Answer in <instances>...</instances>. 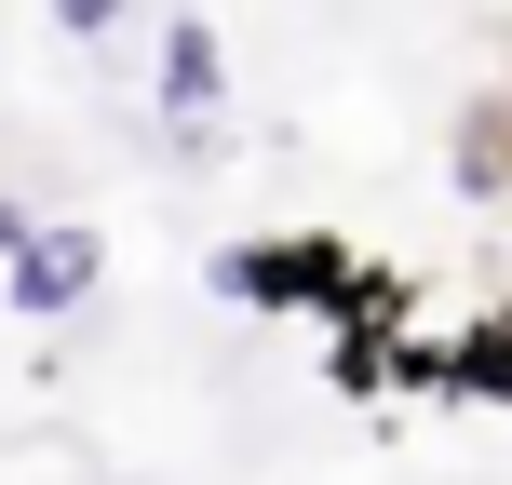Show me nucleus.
<instances>
[{
    "label": "nucleus",
    "instance_id": "f257e3e1",
    "mask_svg": "<svg viewBox=\"0 0 512 485\" xmlns=\"http://www.w3.org/2000/svg\"><path fill=\"white\" fill-rule=\"evenodd\" d=\"M351 270H364V256H337V243H230V256H216V297H230V310H297V297H351Z\"/></svg>",
    "mask_w": 512,
    "mask_h": 485
},
{
    "label": "nucleus",
    "instance_id": "f03ea898",
    "mask_svg": "<svg viewBox=\"0 0 512 485\" xmlns=\"http://www.w3.org/2000/svg\"><path fill=\"white\" fill-rule=\"evenodd\" d=\"M108 283V243L81 230V216H41V230H27L14 256H0V297L27 310V324H54V310H81Z\"/></svg>",
    "mask_w": 512,
    "mask_h": 485
},
{
    "label": "nucleus",
    "instance_id": "7ed1b4c3",
    "mask_svg": "<svg viewBox=\"0 0 512 485\" xmlns=\"http://www.w3.org/2000/svg\"><path fill=\"white\" fill-rule=\"evenodd\" d=\"M162 122H176V135H203L216 122V108H230V41H216V27L203 14H162Z\"/></svg>",
    "mask_w": 512,
    "mask_h": 485
},
{
    "label": "nucleus",
    "instance_id": "20e7f679",
    "mask_svg": "<svg viewBox=\"0 0 512 485\" xmlns=\"http://www.w3.org/2000/svg\"><path fill=\"white\" fill-rule=\"evenodd\" d=\"M432 378H459V391H486V405H512V310H499L486 337H472L459 364H432Z\"/></svg>",
    "mask_w": 512,
    "mask_h": 485
},
{
    "label": "nucleus",
    "instance_id": "39448f33",
    "mask_svg": "<svg viewBox=\"0 0 512 485\" xmlns=\"http://www.w3.org/2000/svg\"><path fill=\"white\" fill-rule=\"evenodd\" d=\"M27 230H41V216H27V203H14V189H0V256H14Z\"/></svg>",
    "mask_w": 512,
    "mask_h": 485
}]
</instances>
